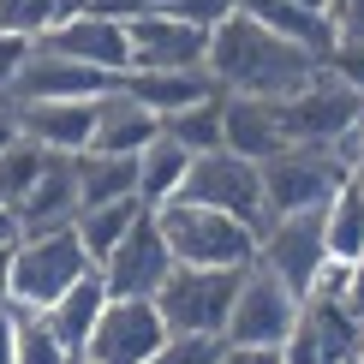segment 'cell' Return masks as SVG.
I'll use <instances>...</instances> for the list:
<instances>
[{
  "instance_id": "33",
  "label": "cell",
  "mask_w": 364,
  "mask_h": 364,
  "mask_svg": "<svg viewBox=\"0 0 364 364\" xmlns=\"http://www.w3.org/2000/svg\"><path fill=\"white\" fill-rule=\"evenodd\" d=\"M328 30L335 42H364V0H328Z\"/></svg>"
},
{
  "instance_id": "2",
  "label": "cell",
  "mask_w": 364,
  "mask_h": 364,
  "mask_svg": "<svg viewBox=\"0 0 364 364\" xmlns=\"http://www.w3.org/2000/svg\"><path fill=\"white\" fill-rule=\"evenodd\" d=\"M90 251L78 245L72 227H42V233H18L6 269V305L18 311H48L66 287H78L90 275Z\"/></svg>"
},
{
  "instance_id": "27",
  "label": "cell",
  "mask_w": 364,
  "mask_h": 364,
  "mask_svg": "<svg viewBox=\"0 0 364 364\" xmlns=\"http://www.w3.org/2000/svg\"><path fill=\"white\" fill-rule=\"evenodd\" d=\"M221 90L215 96H203V102H191V108H179L161 119V132L179 144V149H191V156H209V149H221Z\"/></svg>"
},
{
  "instance_id": "10",
  "label": "cell",
  "mask_w": 364,
  "mask_h": 364,
  "mask_svg": "<svg viewBox=\"0 0 364 364\" xmlns=\"http://www.w3.org/2000/svg\"><path fill=\"white\" fill-rule=\"evenodd\" d=\"M287 108V126H293V144H335L353 138L364 126V96L358 90H346L335 72H316L305 90H293V96H281Z\"/></svg>"
},
{
  "instance_id": "8",
  "label": "cell",
  "mask_w": 364,
  "mask_h": 364,
  "mask_svg": "<svg viewBox=\"0 0 364 364\" xmlns=\"http://www.w3.org/2000/svg\"><path fill=\"white\" fill-rule=\"evenodd\" d=\"M257 263H263L293 299H305L311 281H316V269L328 263L323 209H311V215H269L263 227H257Z\"/></svg>"
},
{
  "instance_id": "13",
  "label": "cell",
  "mask_w": 364,
  "mask_h": 364,
  "mask_svg": "<svg viewBox=\"0 0 364 364\" xmlns=\"http://www.w3.org/2000/svg\"><path fill=\"white\" fill-rule=\"evenodd\" d=\"M119 90L114 72H96L72 54H54L42 42H30L18 78H12V102H90V96H108Z\"/></svg>"
},
{
  "instance_id": "26",
  "label": "cell",
  "mask_w": 364,
  "mask_h": 364,
  "mask_svg": "<svg viewBox=\"0 0 364 364\" xmlns=\"http://www.w3.org/2000/svg\"><path fill=\"white\" fill-rule=\"evenodd\" d=\"M138 197H119V203H96V209H78L72 215V233H78V245L90 251V263H102L119 239H126V227L138 221Z\"/></svg>"
},
{
  "instance_id": "34",
  "label": "cell",
  "mask_w": 364,
  "mask_h": 364,
  "mask_svg": "<svg viewBox=\"0 0 364 364\" xmlns=\"http://www.w3.org/2000/svg\"><path fill=\"white\" fill-rule=\"evenodd\" d=\"M149 6H156V0H90V12H96V18H114V24H132V18H144Z\"/></svg>"
},
{
  "instance_id": "35",
  "label": "cell",
  "mask_w": 364,
  "mask_h": 364,
  "mask_svg": "<svg viewBox=\"0 0 364 364\" xmlns=\"http://www.w3.org/2000/svg\"><path fill=\"white\" fill-rule=\"evenodd\" d=\"M215 364H281L275 346H221Z\"/></svg>"
},
{
  "instance_id": "1",
  "label": "cell",
  "mask_w": 364,
  "mask_h": 364,
  "mask_svg": "<svg viewBox=\"0 0 364 364\" xmlns=\"http://www.w3.org/2000/svg\"><path fill=\"white\" fill-rule=\"evenodd\" d=\"M203 72L215 78L221 96H293V90H305L323 72V60L293 48L287 36L263 30L245 12H233V18H221L209 30Z\"/></svg>"
},
{
  "instance_id": "40",
  "label": "cell",
  "mask_w": 364,
  "mask_h": 364,
  "mask_svg": "<svg viewBox=\"0 0 364 364\" xmlns=\"http://www.w3.org/2000/svg\"><path fill=\"white\" fill-rule=\"evenodd\" d=\"M6 269H12V245H0V305H6Z\"/></svg>"
},
{
  "instance_id": "7",
  "label": "cell",
  "mask_w": 364,
  "mask_h": 364,
  "mask_svg": "<svg viewBox=\"0 0 364 364\" xmlns=\"http://www.w3.org/2000/svg\"><path fill=\"white\" fill-rule=\"evenodd\" d=\"M293 323H299V299L251 257V263L239 269V293H233V311H227L221 341L227 346H275L281 353V341L293 335Z\"/></svg>"
},
{
  "instance_id": "22",
  "label": "cell",
  "mask_w": 364,
  "mask_h": 364,
  "mask_svg": "<svg viewBox=\"0 0 364 364\" xmlns=\"http://www.w3.org/2000/svg\"><path fill=\"white\" fill-rule=\"evenodd\" d=\"M119 90L138 96L156 119H168V114H179V108H191V102L215 96V78H209L203 66H197V72H126Z\"/></svg>"
},
{
  "instance_id": "41",
  "label": "cell",
  "mask_w": 364,
  "mask_h": 364,
  "mask_svg": "<svg viewBox=\"0 0 364 364\" xmlns=\"http://www.w3.org/2000/svg\"><path fill=\"white\" fill-rule=\"evenodd\" d=\"M60 6V18H72V12H90V0H54Z\"/></svg>"
},
{
  "instance_id": "37",
  "label": "cell",
  "mask_w": 364,
  "mask_h": 364,
  "mask_svg": "<svg viewBox=\"0 0 364 364\" xmlns=\"http://www.w3.org/2000/svg\"><path fill=\"white\" fill-rule=\"evenodd\" d=\"M0 364H12V305H0Z\"/></svg>"
},
{
  "instance_id": "6",
  "label": "cell",
  "mask_w": 364,
  "mask_h": 364,
  "mask_svg": "<svg viewBox=\"0 0 364 364\" xmlns=\"http://www.w3.org/2000/svg\"><path fill=\"white\" fill-rule=\"evenodd\" d=\"M179 203L221 209V215H233L245 227H263V179H257V161L233 156V149L191 156L186 179H179Z\"/></svg>"
},
{
  "instance_id": "17",
  "label": "cell",
  "mask_w": 364,
  "mask_h": 364,
  "mask_svg": "<svg viewBox=\"0 0 364 364\" xmlns=\"http://www.w3.org/2000/svg\"><path fill=\"white\" fill-rule=\"evenodd\" d=\"M12 126H18V138L54 149V156H78V149H90V132H96V96L90 102H12Z\"/></svg>"
},
{
  "instance_id": "11",
  "label": "cell",
  "mask_w": 364,
  "mask_h": 364,
  "mask_svg": "<svg viewBox=\"0 0 364 364\" xmlns=\"http://www.w3.org/2000/svg\"><path fill=\"white\" fill-rule=\"evenodd\" d=\"M364 341V323L341 299L328 293H305L299 299V323L281 341V364H346Z\"/></svg>"
},
{
  "instance_id": "23",
  "label": "cell",
  "mask_w": 364,
  "mask_h": 364,
  "mask_svg": "<svg viewBox=\"0 0 364 364\" xmlns=\"http://www.w3.org/2000/svg\"><path fill=\"white\" fill-rule=\"evenodd\" d=\"M72 179H78V209L138 197V156H102V149H78V156H72Z\"/></svg>"
},
{
  "instance_id": "32",
  "label": "cell",
  "mask_w": 364,
  "mask_h": 364,
  "mask_svg": "<svg viewBox=\"0 0 364 364\" xmlns=\"http://www.w3.org/2000/svg\"><path fill=\"white\" fill-rule=\"evenodd\" d=\"M24 54H30V36H6L0 30V108H12V78H18Z\"/></svg>"
},
{
  "instance_id": "14",
  "label": "cell",
  "mask_w": 364,
  "mask_h": 364,
  "mask_svg": "<svg viewBox=\"0 0 364 364\" xmlns=\"http://www.w3.org/2000/svg\"><path fill=\"white\" fill-rule=\"evenodd\" d=\"M126 42H132V72H197L209 48V30L179 18V12L149 6L144 18L126 24Z\"/></svg>"
},
{
  "instance_id": "15",
  "label": "cell",
  "mask_w": 364,
  "mask_h": 364,
  "mask_svg": "<svg viewBox=\"0 0 364 364\" xmlns=\"http://www.w3.org/2000/svg\"><path fill=\"white\" fill-rule=\"evenodd\" d=\"M221 149L245 161H269L293 149V126H287L281 96H227L221 102Z\"/></svg>"
},
{
  "instance_id": "16",
  "label": "cell",
  "mask_w": 364,
  "mask_h": 364,
  "mask_svg": "<svg viewBox=\"0 0 364 364\" xmlns=\"http://www.w3.org/2000/svg\"><path fill=\"white\" fill-rule=\"evenodd\" d=\"M36 42H42V48H54V54L84 60V66H96V72H114V78H126V72H132L126 24L96 18V12H72V18H60L54 30H42Z\"/></svg>"
},
{
  "instance_id": "28",
  "label": "cell",
  "mask_w": 364,
  "mask_h": 364,
  "mask_svg": "<svg viewBox=\"0 0 364 364\" xmlns=\"http://www.w3.org/2000/svg\"><path fill=\"white\" fill-rule=\"evenodd\" d=\"M12 364H72V353L54 341L42 311H18L12 305Z\"/></svg>"
},
{
  "instance_id": "18",
  "label": "cell",
  "mask_w": 364,
  "mask_h": 364,
  "mask_svg": "<svg viewBox=\"0 0 364 364\" xmlns=\"http://www.w3.org/2000/svg\"><path fill=\"white\" fill-rule=\"evenodd\" d=\"M12 215H18V233L72 227V215H78V179H72V156H54V149H48V161H42L36 186L12 203Z\"/></svg>"
},
{
  "instance_id": "21",
  "label": "cell",
  "mask_w": 364,
  "mask_h": 364,
  "mask_svg": "<svg viewBox=\"0 0 364 364\" xmlns=\"http://www.w3.org/2000/svg\"><path fill=\"white\" fill-rule=\"evenodd\" d=\"M102 305H108V287H102V269H90V275L78 281V287H66V293L54 299L48 311V328H54V341L72 353V364L84 358V346H90V335H96V316H102Z\"/></svg>"
},
{
  "instance_id": "36",
  "label": "cell",
  "mask_w": 364,
  "mask_h": 364,
  "mask_svg": "<svg viewBox=\"0 0 364 364\" xmlns=\"http://www.w3.org/2000/svg\"><path fill=\"white\" fill-rule=\"evenodd\" d=\"M341 305H346V311H353L358 323H364V257H358L353 269H346V293H341Z\"/></svg>"
},
{
  "instance_id": "9",
  "label": "cell",
  "mask_w": 364,
  "mask_h": 364,
  "mask_svg": "<svg viewBox=\"0 0 364 364\" xmlns=\"http://www.w3.org/2000/svg\"><path fill=\"white\" fill-rule=\"evenodd\" d=\"M96 269H102L108 299H156V287L173 275V251H168V239H161L156 209H138V221L126 227V239H119Z\"/></svg>"
},
{
  "instance_id": "20",
  "label": "cell",
  "mask_w": 364,
  "mask_h": 364,
  "mask_svg": "<svg viewBox=\"0 0 364 364\" xmlns=\"http://www.w3.org/2000/svg\"><path fill=\"white\" fill-rule=\"evenodd\" d=\"M239 12L257 18L263 30H275V36H287L293 48L316 54V60L335 48V30H328V12L323 6H305V0H239Z\"/></svg>"
},
{
  "instance_id": "5",
  "label": "cell",
  "mask_w": 364,
  "mask_h": 364,
  "mask_svg": "<svg viewBox=\"0 0 364 364\" xmlns=\"http://www.w3.org/2000/svg\"><path fill=\"white\" fill-rule=\"evenodd\" d=\"M239 293V269H186L173 263V275L156 287V311L168 323V335H221L227 311Z\"/></svg>"
},
{
  "instance_id": "30",
  "label": "cell",
  "mask_w": 364,
  "mask_h": 364,
  "mask_svg": "<svg viewBox=\"0 0 364 364\" xmlns=\"http://www.w3.org/2000/svg\"><path fill=\"white\" fill-rule=\"evenodd\" d=\"M221 335H168L149 353V364H215L221 358Z\"/></svg>"
},
{
  "instance_id": "43",
  "label": "cell",
  "mask_w": 364,
  "mask_h": 364,
  "mask_svg": "<svg viewBox=\"0 0 364 364\" xmlns=\"http://www.w3.org/2000/svg\"><path fill=\"white\" fill-rule=\"evenodd\" d=\"M353 358H358V353H353ZM353 358H346V364H353Z\"/></svg>"
},
{
  "instance_id": "39",
  "label": "cell",
  "mask_w": 364,
  "mask_h": 364,
  "mask_svg": "<svg viewBox=\"0 0 364 364\" xmlns=\"http://www.w3.org/2000/svg\"><path fill=\"white\" fill-rule=\"evenodd\" d=\"M12 138H18V126H12V108H0V149H6Z\"/></svg>"
},
{
  "instance_id": "31",
  "label": "cell",
  "mask_w": 364,
  "mask_h": 364,
  "mask_svg": "<svg viewBox=\"0 0 364 364\" xmlns=\"http://www.w3.org/2000/svg\"><path fill=\"white\" fill-rule=\"evenodd\" d=\"M323 72H335L346 90L364 96V42H335V48L323 54Z\"/></svg>"
},
{
  "instance_id": "3",
  "label": "cell",
  "mask_w": 364,
  "mask_h": 364,
  "mask_svg": "<svg viewBox=\"0 0 364 364\" xmlns=\"http://www.w3.org/2000/svg\"><path fill=\"white\" fill-rule=\"evenodd\" d=\"M263 179V221L269 215H311L346 186V156L335 144H293L281 156L257 161Z\"/></svg>"
},
{
  "instance_id": "24",
  "label": "cell",
  "mask_w": 364,
  "mask_h": 364,
  "mask_svg": "<svg viewBox=\"0 0 364 364\" xmlns=\"http://www.w3.org/2000/svg\"><path fill=\"white\" fill-rule=\"evenodd\" d=\"M191 168V149H179L168 132H156L144 149H138V203L144 209H161L179 197V179Z\"/></svg>"
},
{
  "instance_id": "19",
  "label": "cell",
  "mask_w": 364,
  "mask_h": 364,
  "mask_svg": "<svg viewBox=\"0 0 364 364\" xmlns=\"http://www.w3.org/2000/svg\"><path fill=\"white\" fill-rule=\"evenodd\" d=\"M156 132H161V119L149 114L138 96H126V90L96 96V132H90V149H102V156H138Z\"/></svg>"
},
{
  "instance_id": "29",
  "label": "cell",
  "mask_w": 364,
  "mask_h": 364,
  "mask_svg": "<svg viewBox=\"0 0 364 364\" xmlns=\"http://www.w3.org/2000/svg\"><path fill=\"white\" fill-rule=\"evenodd\" d=\"M42 161H48V149L42 144H30V138H12L6 149H0V203H18V197L36 186V173H42Z\"/></svg>"
},
{
  "instance_id": "38",
  "label": "cell",
  "mask_w": 364,
  "mask_h": 364,
  "mask_svg": "<svg viewBox=\"0 0 364 364\" xmlns=\"http://www.w3.org/2000/svg\"><path fill=\"white\" fill-rule=\"evenodd\" d=\"M0 245H18V215L0 203Z\"/></svg>"
},
{
  "instance_id": "12",
  "label": "cell",
  "mask_w": 364,
  "mask_h": 364,
  "mask_svg": "<svg viewBox=\"0 0 364 364\" xmlns=\"http://www.w3.org/2000/svg\"><path fill=\"white\" fill-rule=\"evenodd\" d=\"M168 341V323H161L156 299H108L96 316V335H90L84 358L96 364H149V353Z\"/></svg>"
},
{
  "instance_id": "42",
  "label": "cell",
  "mask_w": 364,
  "mask_h": 364,
  "mask_svg": "<svg viewBox=\"0 0 364 364\" xmlns=\"http://www.w3.org/2000/svg\"><path fill=\"white\" fill-rule=\"evenodd\" d=\"M78 364H96V358H78Z\"/></svg>"
},
{
  "instance_id": "4",
  "label": "cell",
  "mask_w": 364,
  "mask_h": 364,
  "mask_svg": "<svg viewBox=\"0 0 364 364\" xmlns=\"http://www.w3.org/2000/svg\"><path fill=\"white\" fill-rule=\"evenodd\" d=\"M161 239H168L173 263L186 269H245L257 257V227L221 215V209H197V203H161L156 209Z\"/></svg>"
},
{
  "instance_id": "25",
  "label": "cell",
  "mask_w": 364,
  "mask_h": 364,
  "mask_svg": "<svg viewBox=\"0 0 364 364\" xmlns=\"http://www.w3.org/2000/svg\"><path fill=\"white\" fill-rule=\"evenodd\" d=\"M323 245H328V257H341V263H358L364 257V191L353 179L323 203Z\"/></svg>"
}]
</instances>
